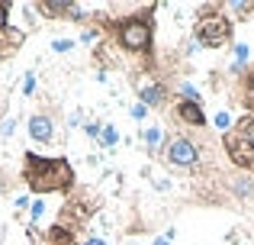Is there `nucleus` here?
Instances as JSON below:
<instances>
[{"label":"nucleus","mask_w":254,"mask_h":245,"mask_svg":"<svg viewBox=\"0 0 254 245\" xmlns=\"http://www.w3.org/2000/svg\"><path fill=\"white\" fill-rule=\"evenodd\" d=\"M23 181L36 194H68L74 187V168L68 158H49L39 152L23 155Z\"/></svg>","instance_id":"obj_1"},{"label":"nucleus","mask_w":254,"mask_h":245,"mask_svg":"<svg viewBox=\"0 0 254 245\" xmlns=\"http://www.w3.org/2000/svg\"><path fill=\"white\" fill-rule=\"evenodd\" d=\"M225 155L242 171L254 174V113L232 123V129L225 132Z\"/></svg>","instance_id":"obj_2"},{"label":"nucleus","mask_w":254,"mask_h":245,"mask_svg":"<svg viewBox=\"0 0 254 245\" xmlns=\"http://www.w3.org/2000/svg\"><path fill=\"white\" fill-rule=\"evenodd\" d=\"M196 39L206 49H219L232 39V19L225 13H219L216 6H206V13H199L196 19Z\"/></svg>","instance_id":"obj_3"},{"label":"nucleus","mask_w":254,"mask_h":245,"mask_svg":"<svg viewBox=\"0 0 254 245\" xmlns=\"http://www.w3.org/2000/svg\"><path fill=\"white\" fill-rule=\"evenodd\" d=\"M116 39L126 52H145L151 49V16H126L116 23Z\"/></svg>","instance_id":"obj_4"},{"label":"nucleus","mask_w":254,"mask_h":245,"mask_svg":"<svg viewBox=\"0 0 254 245\" xmlns=\"http://www.w3.org/2000/svg\"><path fill=\"white\" fill-rule=\"evenodd\" d=\"M164 155H168V162L177 164V168H193V164L199 162V145L187 136H174L168 142V152H164Z\"/></svg>","instance_id":"obj_5"},{"label":"nucleus","mask_w":254,"mask_h":245,"mask_svg":"<svg viewBox=\"0 0 254 245\" xmlns=\"http://www.w3.org/2000/svg\"><path fill=\"white\" fill-rule=\"evenodd\" d=\"M26 129H29L32 142H52V136H55V123H52V116H45V113H36L29 123H26Z\"/></svg>","instance_id":"obj_6"},{"label":"nucleus","mask_w":254,"mask_h":245,"mask_svg":"<svg viewBox=\"0 0 254 245\" xmlns=\"http://www.w3.org/2000/svg\"><path fill=\"white\" fill-rule=\"evenodd\" d=\"M174 116L187 126H206V116H203V107L199 103H190V100H180L174 107Z\"/></svg>","instance_id":"obj_7"},{"label":"nucleus","mask_w":254,"mask_h":245,"mask_svg":"<svg viewBox=\"0 0 254 245\" xmlns=\"http://www.w3.org/2000/svg\"><path fill=\"white\" fill-rule=\"evenodd\" d=\"M138 97H142V107H161L164 103V87L161 84H145L142 90H138Z\"/></svg>","instance_id":"obj_8"},{"label":"nucleus","mask_w":254,"mask_h":245,"mask_svg":"<svg viewBox=\"0 0 254 245\" xmlns=\"http://www.w3.org/2000/svg\"><path fill=\"white\" fill-rule=\"evenodd\" d=\"M232 194H235L238 200H254V181L248 174H238L235 181H232Z\"/></svg>","instance_id":"obj_9"},{"label":"nucleus","mask_w":254,"mask_h":245,"mask_svg":"<svg viewBox=\"0 0 254 245\" xmlns=\"http://www.w3.org/2000/svg\"><path fill=\"white\" fill-rule=\"evenodd\" d=\"M245 62H248V45H235V65H232V71L245 75Z\"/></svg>","instance_id":"obj_10"},{"label":"nucleus","mask_w":254,"mask_h":245,"mask_svg":"<svg viewBox=\"0 0 254 245\" xmlns=\"http://www.w3.org/2000/svg\"><path fill=\"white\" fill-rule=\"evenodd\" d=\"M100 142H103V149H113V145L119 142V132H116V126H103V132H100Z\"/></svg>","instance_id":"obj_11"},{"label":"nucleus","mask_w":254,"mask_h":245,"mask_svg":"<svg viewBox=\"0 0 254 245\" xmlns=\"http://www.w3.org/2000/svg\"><path fill=\"white\" fill-rule=\"evenodd\" d=\"M229 10L235 13V16H251V13H254V3H248V0H232Z\"/></svg>","instance_id":"obj_12"},{"label":"nucleus","mask_w":254,"mask_h":245,"mask_svg":"<svg viewBox=\"0 0 254 245\" xmlns=\"http://www.w3.org/2000/svg\"><path fill=\"white\" fill-rule=\"evenodd\" d=\"M142 136H145V145H148V149H155V145L161 142V129H158V126H148Z\"/></svg>","instance_id":"obj_13"},{"label":"nucleus","mask_w":254,"mask_h":245,"mask_svg":"<svg viewBox=\"0 0 254 245\" xmlns=\"http://www.w3.org/2000/svg\"><path fill=\"white\" fill-rule=\"evenodd\" d=\"M10 3H0V32H10Z\"/></svg>","instance_id":"obj_14"},{"label":"nucleus","mask_w":254,"mask_h":245,"mask_svg":"<svg viewBox=\"0 0 254 245\" xmlns=\"http://www.w3.org/2000/svg\"><path fill=\"white\" fill-rule=\"evenodd\" d=\"M42 213H45V203L42 200H32V210H29V223H32V226L39 223V216H42Z\"/></svg>","instance_id":"obj_15"},{"label":"nucleus","mask_w":254,"mask_h":245,"mask_svg":"<svg viewBox=\"0 0 254 245\" xmlns=\"http://www.w3.org/2000/svg\"><path fill=\"white\" fill-rule=\"evenodd\" d=\"M23 94H26V97H32V94H36V75H32V71H26V81H23Z\"/></svg>","instance_id":"obj_16"},{"label":"nucleus","mask_w":254,"mask_h":245,"mask_svg":"<svg viewBox=\"0 0 254 245\" xmlns=\"http://www.w3.org/2000/svg\"><path fill=\"white\" fill-rule=\"evenodd\" d=\"M216 126H219L222 132H229V129H232V116L225 113V110H222V113H216Z\"/></svg>","instance_id":"obj_17"},{"label":"nucleus","mask_w":254,"mask_h":245,"mask_svg":"<svg viewBox=\"0 0 254 245\" xmlns=\"http://www.w3.org/2000/svg\"><path fill=\"white\" fill-rule=\"evenodd\" d=\"M245 103H248V107H254V68H251V75H248V87H245Z\"/></svg>","instance_id":"obj_18"},{"label":"nucleus","mask_w":254,"mask_h":245,"mask_svg":"<svg viewBox=\"0 0 254 245\" xmlns=\"http://www.w3.org/2000/svg\"><path fill=\"white\" fill-rule=\"evenodd\" d=\"M52 49H55V52H71V49H74V42H71V39H55Z\"/></svg>","instance_id":"obj_19"},{"label":"nucleus","mask_w":254,"mask_h":245,"mask_svg":"<svg viewBox=\"0 0 254 245\" xmlns=\"http://www.w3.org/2000/svg\"><path fill=\"white\" fill-rule=\"evenodd\" d=\"M132 116H135V120H145V116H148V107H142V103H135V107H132Z\"/></svg>","instance_id":"obj_20"},{"label":"nucleus","mask_w":254,"mask_h":245,"mask_svg":"<svg viewBox=\"0 0 254 245\" xmlns=\"http://www.w3.org/2000/svg\"><path fill=\"white\" fill-rule=\"evenodd\" d=\"M13 129H16V126H13V120H6L3 126H0V136H13Z\"/></svg>","instance_id":"obj_21"},{"label":"nucleus","mask_w":254,"mask_h":245,"mask_svg":"<svg viewBox=\"0 0 254 245\" xmlns=\"http://www.w3.org/2000/svg\"><path fill=\"white\" fill-rule=\"evenodd\" d=\"M87 132H90V136H100V132H103V126H100V123H87Z\"/></svg>","instance_id":"obj_22"},{"label":"nucleus","mask_w":254,"mask_h":245,"mask_svg":"<svg viewBox=\"0 0 254 245\" xmlns=\"http://www.w3.org/2000/svg\"><path fill=\"white\" fill-rule=\"evenodd\" d=\"M6 187H10V177H6L3 171H0V194H6Z\"/></svg>","instance_id":"obj_23"},{"label":"nucleus","mask_w":254,"mask_h":245,"mask_svg":"<svg viewBox=\"0 0 254 245\" xmlns=\"http://www.w3.org/2000/svg\"><path fill=\"white\" fill-rule=\"evenodd\" d=\"M29 207V197H16V210H26Z\"/></svg>","instance_id":"obj_24"},{"label":"nucleus","mask_w":254,"mask_h":245,"mask_svg":"<svg viewBox=\"0 0 254 245\" xmlns=\"http://www.w3.org/2000/svg\"><path fill=\"white\" fill-rule=\"evenodd\" d=\"M155 245H171V239H168V236H161V239H155Z\"/></svg>","instance_id":"obj_25"},{"label":"nucleus","mask_w":254,"mask_h":245,"mask_svg":"<svg viewBox=\"0 0 254 245\" xmlns=\"http://www.w3.org/2000/svg\"><path fill=\"white\" fill-rule=\"evenodd\" d=\"M87 245H103V239H87Z\"/></svg>","instance_id":"obj_26"},{"label":"nucleus","mask_w":254,"mask_h":245,"mask_svg":"<svg viewBox=\"0 0 254 245\" xmlns=\"http://www.w3.org/2000/svg\"><path fill=\"white\" fill-rule=\"evenodd\" d=\"M0 45H3V39H0ZM0 55H3V49H0Z\"/></svg>","instance_id":"obj_27"}]
</instances>
